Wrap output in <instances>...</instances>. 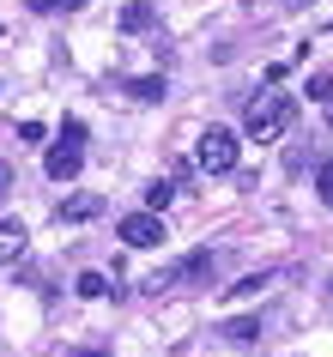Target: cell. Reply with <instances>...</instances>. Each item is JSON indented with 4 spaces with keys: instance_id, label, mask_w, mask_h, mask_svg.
Returning a JSON list of instances; mask_svg holds the SVG:
<instances>
[{
    "instance_id": "52a82bcc",
    "label": "cell",
    "mask_w": 333,
    "mask_h": 357,
    "mask_svg": "<svg viewBox=\"0 0 333 357\" xmlns=\"http://www.w3.org/2000/svg\"><path fill=\"white\" fill-rule=\"evenodd\" d=\"M24 243H31V230H24L19 218H13V225H0V266H6V261H19Z\"/></svg>"
},
{
    "instance_id": "6da1fadb",
    "label": "cell",
    "mask_w": 333,
    "mask_h": 357,
    "mask_svg": "<svg viewBox=\"0 0 333 357\" xmlns=\"http://www.w3.org/2000/svg\"><path fill=\"white\" fill-rule=\"evenodd\" d=\"M291 121H297V97H285V91H255V97H249V109H242V128H249L255 146L279 139Z\"/></svg>"
},
{
    "instance_id": "d6986e66",
    "label": "cell",
    "mask_w": 333,
    "mask_h": 357,
    "mask_svg": "<svg viewBox=\"0 0 333 357\" xmlns=\"http://www.w3.org/2000/svg\"><path fill=\"white\" fill-rule=\"evenodd\" d=\"M327 133H333V103H327Z\"/></svg>"
},
{
    "instance_id": "7c38bea8",
    "label": "cell",
    "mask_w": 333,
    "mask_h": 357,
    "mask_svg": "<svg viewBox=\"0 0 333 357\" xmlns=\"http://www.w3.org/2000/svg\"><path fill=\"white\" fill-rule=\"evenodd\" d=\"M170 200H176V188H170V182H151V188H146V206H151V212H164Z\"/></svg>"
},
{
    "instance_id": "9c48e42d",
    "label": "cell",
    "mask_w": 333,
    "mask_h": 357,
    "mask_svg": "<svg viewBox=\"0 0 333 357\" xmlns=\"http://www.w3.org/2000/svg\"><path fill=\"white\" fill-rule=\"evenodd\" d=\"M121 91H128L133 103H158V97H164V79H121Z\"/></svg>"
},
{
    "instance_id": "30bf717a",
    "label": "cell",
    "mask_w": 333,
    "mask_h": 357,
    "mask_svg": "<svg viewBox=\"0 0 333 357\" xmlns=\"http://www.w3.org/2000/svg\"><path fill=\"white\" fill-rule=\"evenodd\" d=\"M151 19H158V13H151L146 0H133V6H121V31H151Z\"/></svg>"
},
{
    "instance_id": "ffe728a7",
    "label": "cell",
    "mask_w": 333,
    "mask_h": 357,
    "mask_svg": "<svg viewBox=\"0 0 333 357\" xmlns=\"http://www.w3.org/2000/svg\"><path fill=\"white\" fill-rule=\"evenodd\" d=\"M327 297H333V279H327Z\"/></svg>"
},
{
    "instance_id": "3957f363",
    "label": "cell",
    "mask_w": 333,
    "mask_h": 357,
    "mask_svg": "<svg viewBox=\"0 0 333 357\" xmlns=\"http://www.w3.org/2000/svg\"><path fill=\"white\" fill-rule=\"evenodd\" d=\"M79 164H85V121H67V128H61V139L49 146V158H43V169H49L55 182H73Z\"/></svg>"
},
{
    "instance_id": "5bb4252c",
    "label": "cell",
    "mask_w": 333,
    "mask_h": 357,
    "mask_svg": "<svg viewBox=\"0 0 333 357\" xmlns=\"http://www.w3.org/2000/svg\"><path fill=\"white\" fill-rule=\"evenodd\" d=\"M267 279H273V273H255V279H237V284H230V297H255V291H267Z\"/></svg>"
},
{
    "instance_id": "4fadbf2b",
    "label": "cell",
    "mask_w": 333,
    "mask_h": 357,
    "mask_svg": "<svg viewBox=\"0 0 333 357\" xmlns=\"http://www.w3.org/2000/svg\"><path fill=\"white\" fill-rule=\"evenodd\" d=\"M303 91H309L315 103H333V73H315L309 85H303Z\"/></svg>"
},
{
    "instance_id": "ac0fdd59",
    "label": "cell",
    "mask_w": 333,
    "mask_h": 357,
    "mask_svg": "<svg viewBox=\"0 0 333 357\" xmlns=\"http://www.w3.org/2000/svg\"><path fill=\"white\" fill-rule=\"evenodd\" d=\"M67 357H103V345H85V351H67Z\"/></svg>"
},
{
    "instance_id": "ba28073f",
    "label": "cell",
    "mask_w": 333,
    "mask_h": 357,
    "mask_svg": "<svg viewBox=\"0 0 333 357\" xmlns=\"http://www.w3.org/2000/svg\"><path fill=\"white\" fill-rule=\"evenodd\" d=\"M219 339H230V345H249V339H260V321L255 315H237V321H224Z\"/></svg>"
},
{
    "instance_id": "9a60e30c",
    "label": "cell",
    "mask_w": 333,
    "mask_h": 357,
    "mask_svg": "<svg viewBox=\"0 0 333 357\" xmlns=\"http://www.w3.org/2000/svg\"><path fill=\"white\" fill-rule=\"evenodd\" d=\"M315 194H321V200H327V206H333V158H327V164H321V169H315Z\"/></svg>"
},
{
    "instance_id": "e0dca14e",
    "label": "cell",
    "mask_w": 333,
    "mask_h": 357,
    "mask_svg": "<svg viewBox=\"0 0 333 357\" xmlns=\"http://www.w3.org/2000/svg\"><path fill=\"white\" fill-rule=\"evenodd\" d=\"M13 194V164H0V200Z\"/></svg>"
},
{
    "instance_id": "5b68a950",
    "label": "cell",
    "mask_w": 333,
    "mask_h": 357,
    "mask_svg": "<svg viewBox=\"0 0 333 357\" xmlns=\"http://www.w3.org/2000/svg\"><path fill=\"white\" fill-rule=\"evenodd\" d=\"M212 279V255H188L182 266H170V273H158V279H146V291L158 297V291H176V284H200Z\"/></svg>"
},
{
    "instance_id": "8992f818",
    "label": "cell",
    "mask_w": 333,
    "mask_h": 357,
    "mask_svg": "<svg viewBox=\"0 0 333 357\" xmlns=\"http://www.w3.org/2000/svg\"><path fill=\"white\" fill-rule=\"evenodd\" d=\"M97 212H103V200H97V194H73V200H61V225H85V218H97Z\"/></svg>"
},
{
    "instance_id": "8fae6325",
    "label": "cell",
    "mask_w": 333,
    "mask_h": 357,
    "mask_svg": "<svg viewBox=\"0 0 333 357\" xmlns=\"http://www.w3.org/2000/svg\"><path fill=\"white\" fill-rule=\"evenodd\" d=\"M79 297H110V279L103 273H79Z\"/></svg>"
},
{
    "instance_id": "2e32d148",
    "label": "cell",
    "mask_w": 333,
    "mask_h": 357,
    "mask_svg": "<svg viewBox=\"0 0 333 357\" xmlns=\"http://www.w3.org/2000/svg\"><path fill=\"white\" fill-rule=\"evenodd\" d=\"M31 13H55V6H67V0H24Z\"/></svg>"
},
{
    "instance_id": "7a4b0ae2",
    "label": "cell",
    "mask_w": 333,
    "mask_h": 357,
    "mask_svg": "<svg viewBox=\"0 0 333 357\" xmlns=\"http://www.w3.org/2000/svg\"><path fill=\"white\" fill-rule=\"evenodd\" d=\"M237 133L230 128H206L200 139H194V169H200V176H230V169H237Z\"/></svg>"
},
{
    "instance_id": "277c9868",
    "label": "cell",
    "mask_w": 333,
    "mask_h": 357,
    "mask_svg": "<svg viewBox=\"0 0 333 357\" xmlns=\"http://www.w3.org/2000/svg\"><path fill=\"white\" fill-rule=\"evenodd\" d=\"M115 236H121L128 248H158V243H170V236H164V218H158V212H128V218L115 225Z\"/></svg>"
},
{
    "instance_id": "44dd1931",
    "label": "cell",
    "mask_w": 333,
    "mask_h": 357,
    "mask_svg": "<svg viewBox=\"0 0 333 357\" xmlns=\"http://www.w3.org/2000/svg\"><path fill=\"white\" fill-rule=\"evenodd\" d=\"M291 6H303V0H291Z\"/></svg>"
}]
</instances>
